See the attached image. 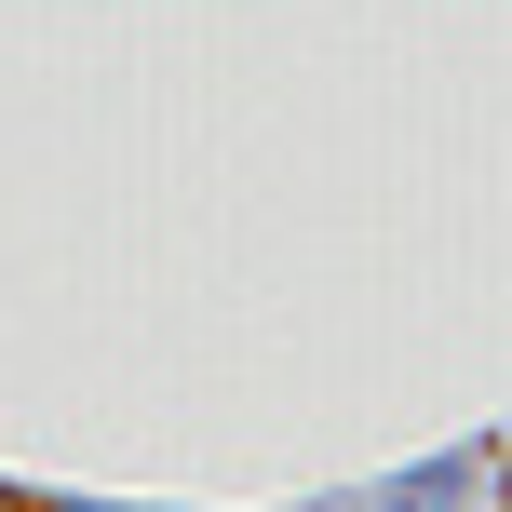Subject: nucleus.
<instances>
[{"mask_svg": "<svg viewBox=\"0 0 512 512\" xmlns=\"http://www.w3.org/2000/svg\"><path fill=\"white\" fill-rule=\"evenodd\" d=\"M0 512H27V499H0Z\"/></svg>", "mask_w": 512, "mask_h": 512, "instance_id": "f257e3e1", "label": "nucleus"}]
</instances>
